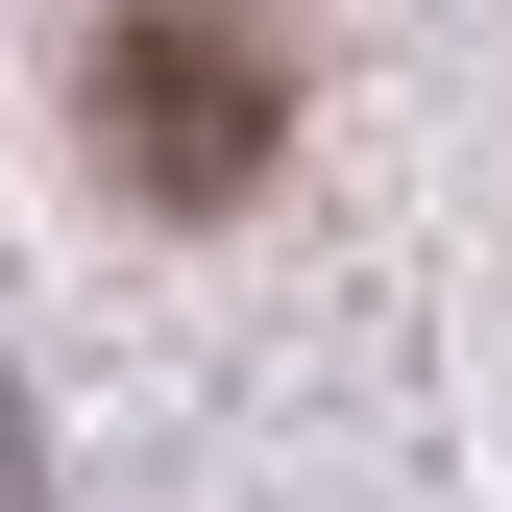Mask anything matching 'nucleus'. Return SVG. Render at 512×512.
<instances>
[{
    "instance_id": "obj_1",
    "label": "nucleus",
    "mask_w": 512,
    "mask_h": 512,
    "mask_svg": "<svg viewBox=\"0 0 512 512\" xmlns=\"http://www.w3.org/2000/svg\"><path fill=\"white\" fill-rule=\"evenodd\" d=\"M293 147V25L269 0H122L98 25V171L147 220H244Z\"/></svg>"
}]
</instances>
